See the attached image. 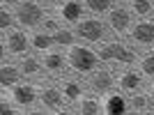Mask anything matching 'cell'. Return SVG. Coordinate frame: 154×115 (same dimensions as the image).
I'll return each instance as SVG.
<instances>
[{
	"mask_svg": "<svg viewBox=\"0 0 154 115\" xmlns=\"http://www.w3.org/2000/svg\"><path fill=\"white\" fill-rule=\"evenodd\" d=\"M129 9L134 16L138 19H149L154 14V0H131L129 2Z\"/></svg>",
	"mask_w": 154,
	"mask_h": 115,
	"instance_id": "cell-22",
	"label": "cell"
},
{
	"mask_svg": "<svg viewBox=\"0 0 154 115\" xmlns=\"http://www.w3.org/2000/svg\"><path fill=\"white\" fill-rule=\"evenodd\" d=\"M19 67H21V74H23V78H39V76H44L46 69H44V62L39 60V58L35 55H21L19 60Z\"/></svg>",
	"mask_w": 154,
	"mask_h": 115,
	"instance_id": "cell-15",
	"label": "cell"
},
{
	"mask_svg": "<svg viewBox=\"0 0 154 115\" xmlns=\"http://www.w3.org/2000/svg\"><path fill=\"white\" fill-rule=\"evenodd\" d=\"M30 48L35 53H48L51 48H55V42H53V35L46 30H35L30 32Z\"/></svg>",
	"mask_w": 154,
	"mask_h": 115,
	"instance_id": "cell-17",
	"label": "cell"
},
{
	"mask_svg": "<svg viewBox=\"0 0 154 115\" xmlns=\"http://www.w3.org/2000/svg\"><path fill=\"white\" fill-rule=\"evenodd\" d=\"M16 14V26L23 30H39L46 19V9L37 0H23L19 7H14Z\"/></svg>",
	"mask_w": 154,
	"mask_h": 115,
	"instance_id": "cell-4",
	"label": "cell"
},
{
	"mask_svg": "<svg viewBox=\"0 0 154 115\" xmlns=\"http://www.w3.org/2000/svg\"><path fill=\"white\" fill-rule=\"evenodd\" d=\"M64 104H67V99H64V92L60 85H42L39 88V106L44 110H48V113H60V110L64 108Z\"/></svg>",
	"mask_w": 154,
	"mask_h": 115,
	"instance_id": "cell-10",
	"label": "cell"
},
{
	"mask_svg": "<svg viewBox=\"0 0 154 115\" xmlns=\"http://www.w3.org/2000/svg\"><path fill=\"white\" fill-rule=\"evenodd\" d=\"M76 32H74V26L71 28H60V30L53 32V42H55V48H69V46L76 44Z\"/></svg>",
	"mask_w": 154,
	"mask_h": 115,
	"instance_id": "cell-21",
	"label": "cell"
},
{
	"mask_svg": "<svg viewBox=\"0 0 154 115\" xmlns=\"http://www.w3.org/2000/svg\"><path fill=\"white\" fill-rule=\"evenodd\" d=\"M21 78L23 74H21L19 64H9L7 60L0 64V88L2 90H12L16 83H21Z\"/></svg>",
	"mask_w": 154,
	"mask_h": 115,
	"instance_id": "cell-16",
	"label": "cell"
},
{
	"mask_svg": "<svg viewBox=\"0 0 154 115\" xmlns=\"http://www.w3.org/2000/svg\"><path fill=\"white\" fill-rule=\"evenodd\" d=\"M152 99L147 92H134L129 95V113H149Z\"/></svg>",
	"mask_w": 154,
	"mask_h": 115,
	"instance_id": "cell-20",
	"label": "cell"
},
{
	"mask_svg": "<svg viewBox=\"0 0 154 115\" xmlns=\"http://www.w3.org/2000/svg\"><path fill=\"white\" fill-rule=\"evenodd\" d=\"M0 2H2L5 7H19L21 2H23V0H0Z\"/></svg>",
	"mask_w": 154,
	"mask_h": 115,
	"instance_id": "cell-28",
	"label": "cell"
},
{
	"mask_svg": "<svg viewBox=\"0 0 154 115\" xmlns=\"http://www.w3.org/2000/svg\"><path fill=\"white\" fill-rule=\"evenodd\" d=\"M67 64L76 74H92L94 69H99L101 60L99 53L92 51L88 44H74L67 48Z\"/></svg>",
	"mask_w": 154,
	"mask_h": 115,
	"instance_id": "cell-2",
	"label": "cell"
},
{
	"mask_svg": "<svg viewBox=\"0 0 154 115\" xmlns=\"http://www.w3.org/2000/svg\"><path fill=\"white\" fill-rule=\"evenodd\" d=\"M42 62H44V69L48 71V74H53V76L62 74L64 67H69V64H67V53H60V51H55V48H51L48 53H44Z\"/></svg>",
	"mask_w": 154,
	"mask_h": 115,
	"instance_id": "cell-14",
	"label": "cell"
},
{
	"mask_svg": "<svg viewBox=\"0 0 154 115\" xmlns=\"http://www.w3.org/2000/svg\"><path fill=\"white\" fill-rule=\"evenodd\" d=\"M76 110L83 115H101L103 113V99H99L97 95H85L76 104Z\"/></svg>",
	"mask_w": 154,
	"mask_h": 115,
	"instance_id": "cell-19",
	"label": "cell"
},
{
	"mask_svg": "<svg viewBox=\"0 0 154 115\" xmlns=\"http://www.w3.org/2000/svg\"><path fill=\"white\" fill-rule=\"evenodd\" d=\"M145 74H143L140 69H127L120 74V78H117V88L122 90L124 95H134V92H140L143 85H145Z\"/></svg>",
	"mask_w": 154,
	"mask_h": 115,
	"instance_id": "cell-11",
	"label": "cell"
},
{
	"mask_svg": "<svg viewBox=\"0 0 154 115\" xmlns=\"http://www.w3.org/2000/svg\"><path fill=\"white\" fill-rule=\"evenodd\" d=\"M14 26H16V14H14V9L2 5V9H0V30H2V35L14 30Z\"/></svg>",
	"mask_w": 154,
	"mask_h": 115,
	"instance_id": "cell-24",
	"label": "cell"
},
{
	"mask_svg": "<svg viewBox=\"0 0 154 115\" xmlns=\"http://www.w3.org/2000/svg\"><path fill=\"white\" fill-rule=\"evenodd\" d=\"M106 23H108V30L115 32V35H129L131 26H134V14L131 9L124 5H115L106 14Z\"/></svg>",
	"mask_w": 154,
	"mask_h": 115,
	"instance_id": "cell-7",
	"label": "cell"
},
{
	"mask_svg": "<svg viewBox=\"0 0 154 115\" xmlns=\"http://www.w3.org/2000/svg\"><path fill=\"white\" fill-rule=\"evenodd\" d=\"M74 32H76V37L81 39V42H85V44H101V42H106V37H108V23H106V19H97L94 14L92 16H83V19L78 21L76 26H74Z\"/></svg>",
	"mask_w": 154,
	"mask_h": 115,
	"instance_id": "cell-3",
	"label": "cell"
},
{
	"mask_svg": "<svg viewBox=\"0 0 154 115\" xmlns=\"http://www.w3.org/2000/svg\"><path fill=\"white\" fill-rule=\"evenodd\" d=\"M103 113L106 115H122L129 113V95L124 92H110L103 97Z\"/></svg>",
	"mask_w": 154,
	"mask_h": 115,
	"instance_id": "cell-13",
	"label": "cell"
},
{
	"mask_svg": "<svg viewBox=\"0 0 154 115\" xmlns=\"http://www.w3.org/2000/svg\"><path fill=\"white\" fill-rule=\"evenodd\" d=\"M99 60L106 64H120V67H129V64L138 62V51L129 44H122V42H101L99 48Z\"/></svg>",
	"mask_w": 154,
	"mask_h": 115,
	"instance_id": "cell-1",
	"label": "cell"
},
{
	"mask_svg": "<svg viewBox=\"0 0 154 115\" xmlns=\"http://www.w3.org/2000/svg\"><path fill=\"white\" fill-rule=\"evenodd\" d=\"M83 12H88L83 0H64L58 7V16L62 19V23H69V26H76L83 19Z\"/></svg>",
	"mask_w": 154,
	"mask_h": 115,
	"instance_id": "cell-12",
	"label": "cell"
},
{
	"mask_svg": "<svg viewBox=\"0 0 154 115\" xmlns=\"http://www.w3.org/2000/svg\"><path fill=\"white\" fill-rule=\"evenodd\" d=\"M129 42L138 48H152L154 46V21L138 19L129 30Z\"/></svg>",
	"mask_w": 154,
	"mask_h": 115,
	"instance_id": "cell-9",
	"label": "cell"
},
{
	"mask_svg": "<svg viewBox=\"0 0 154 115\" xmlns=\"http://www.w3.org/2000/svg\"><path fill=\"white\" fill-rule=\"evenodd\" d=\"M51 2L53 5H60V2H64V0H51Z\"/></svg>",
	"mask_w": 154,
	"mask_h": 115,
	"instance_id": "cell-30",
	"label": "cell"
},
{
	"mask_svg": "<svg viewBox=\"0 0 154 115\" xmlns=\"http://www.w3.org/2000/svg\"><path fill=\"white\" fill-rule=\"evenodd\" d=\"M9 97L19 108H32L35 104H39V88L26 78L9 90Z\"/></svg>",
	"mask_w": 154,
	"mask_h": 115,
	"instance_id": "cell-8",
	"label": "cell"
},
{
	"mask_svg": "<svg viewBox=\"0 0 154 115\" xmlns=\"http://www.w3.org/2000/svg\"><path fill=\"white\" fill-rule=\"evenodd\" d=\"M138 69H140L147 78L154 81V53H145V55L138 58Z\"/></svg>",
	"mask_w": 154,
	"mask_h": 115,
	"instance_id": "cell-25",
	"label": "cell"
},
{
	"mask_svg": "<svg viewBox=\"0 0 154 115\" xmlns=\"http://www.w3.org/2000/svg\"><path fill=\"white\" fill-rule=\"evenodd\" d=\"M85 9L94 16H101V14H108L113 7H115V0H83Z\"/></svg>",
	"mask_w": 154,
	"mask_h": 115,
	"instance_id": "cell-23",
	"label": "cell"
},
{
	"mask_svg": "<svg viewBox=\"0 0 154 115\" xmlns=\"http://www.w3.org/2000/svg\"><path fill=\"white\" fill-rule=\"evenodd\" d=\"M115 88H117V78L113 76L110 69H94L90 74V78H88V90L92 95L101 97V99L106 95H110Z\"/></svg>",
	"mask_w": 154,
	"mask_h": 115,
	"instance_id": "cell-6",
	"label": "cell"
},
{
	"mask_svg": "<svg viewBox=\"0 0 154 115\" xmlns=\"http://www.w3.org/2000/svg\"><path fill=\"white\" fill-rule=\"evenodd\" d=\"M0 108H2V110H0V113H2V115H14V113H19V110H16V108H19V106H16V104H9V99H7V95H2V99H0Z\"/></svg>",
	"mask_w": 154,
	"mask_h": 115,
	"instance_id": "cell-27",
	"label": "cell"
},
{
	"mask_svg": "<svg viewBox=\"0 0 154 115\" xmlns=\"http://www.w3.org/2000/svg\"><path fill=\"white\" fill-rule=\"evenodd\" d=\"M62 28V19L60 16H46L44 19V23H42V30H46V32H55V30H60Z\"/></svg>",
	"mask_w": 154,
	"mask_h": 115,
	"instance_id": "cell-26",
	"label": "cell"
},
{
	"mask_svg": "<svg viewBox=\"0 0 154 115\" xmlns=\"http://www.w3.org/2000/svg\"><path fill=\"white\" fill-rule=\"evenodd\" d=\"M60 88L64 92L67 104H78L81 97H85V85L81 81H76V78H64L62 83H60Z\"/></svg>",
	"mask_w": 154,
	"mask_h": 115,
	"instance_id": "cell-18",
	"label": "cell"
},
{
	"mask_svg": "<svg viewBox=\"0 0 154 115\" xmlns=\"http://www.w3.org/2000/svg\"><path fill=\"white\" fill-rule=\"evenodd\" d=\"M28 51H32L30 48V35H28V30H23V28H14V30H9L7 35H2V62L7 60V55H26Z\"/></svg>",
	"mask_w": 154,
	"mask_h": 115,
	"instance_id": "cell-5",
	"label": "cell"
},
{
	"mask_svg": "<svg viewBox=\"0 0 154 115\" xmlns=\"http://www.w3.org/2000/svg\"><path fill=\"white\" fill-rule=\"evenodd\" d=\"M147 95H149V99H152V106H154V83H149V88H147Z\"/></svg>",
	"mask_w": 154,
	"mask_h": 115,
	"instance_id": "cell-29",
	"label": "cell"
},
{
	"mask_svg": "<svg viewBox=\"0 0 154 115\" xmlns=\"http://www.w3.org/2000/svg\"><path fill=\"white\" fill-rule=\"evenodd\" d=\"M120 2H131V0H120Z\"/></svg>",
	"mask_w": 154,
	"mask_h": 115,
	"instance_id": "cell-31",
	"label": "cell"
}]
</instances>
